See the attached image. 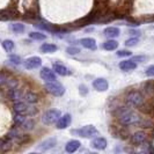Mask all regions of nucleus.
I'll list each match as a JSON object with an SVG mask.
<instances>
[{
    "instance_id": "obj_35",
    "label": "nucleus",
    "mask_w": 154,
    "mask_h": 154,
    "mask_svg": "<svg viewBox=\"0 0 154 154\" xmlns=\"http://www.w3.org/2000/svg\"><path fill=\"white\" fill-rule=\"evenodd\" d=\"M132 60H134V62H137V60H139V62H144V60H146V57H145V56H137V57H133Z\"/></svg>"
},
{
    "instance_id": "obj_9",
    "label": "nucleus",
    "mask_w": 154,
    "mask_h": 154,
    "mask_svg": "<svg viewBox=\"0 0 154 154\" xmlns=\"http://www.w3.org/2000/svg\"><path fill=\"white\" fill-rule=\"evenodd\" d=\"M42 65V59L39 57H30L24 62V67L27 69H37Z\"/></svg>"
},
{
    "instance_id": "obj_7",
    "label": "nucleus",
    "mask_w": 154,
    "mask_h": 154,
    "mask_svg": "<svg viewBox=\"0 0 154 154\" xmlns=\"http://www.w3.org/2000/svg\"><path fill=\"white\" fill-rule=\"evenodd\" d=\"M41 78L45 81V82H50V81H56L57 78H56V73H54L52 69H48V67H43L41 69V73H39Z\"/></svg>"
},
{
    "instance_id": "obj_23",
    "label": "nucleus",
    "mask_w": 154,
    "mask_h": 154,
    "mask_svg": "<svg viewBox=\"0 0 154 154\" xmlns=\"http://www.w3.org/2000/svg\"><path fill=\"white\" fill-rule=\"evenodd\" d=\"M22 126V129L24 131H30L34 129V126H35V123H34V121L31 119V118H28V119H26V122L21 125Z\"/></svg>"
},
{
    "instance_id": "obj_19",
    "label": "nucleus",
    "mask_w": 154,
    "mask_h": 154,
    "mask_svg": "<svg viewBox=\"0 0 154 154\" xmlns=\"http://www.w3.org/2000/svg\"><path fill=\"white\" fill-rule=\"evenodd\" d=\"M54 71H56V73L59 75H69L71 74V71L66 66H64L62 64H57V63L54 64Z\"/></svg>"
},
{
    "instance_id": "obj_27",
    "label": "nucleus",
    "mask_w": 154,
    "mask_h": 154,
    "mask_svg": "<svg viewBox=\"0 0 154 154\" xmlns=\"http://www.w3.org/2000/svg\"><path fill=\"white\" fill-rule=\"evenodd\" d=\"M29 36H30V38L36 39V41H44V39L46 38V35L42 34V32H36V31L30 32V34H29Z\"/></svg>"
},
{
    "instance_id": "obj_4",
    "label": "nucleus",
    "mask_w": 154,
    "mask_h": 154,
    "mask_svg": "<svg viewBox=\"0 0 154 154\" xmlns=\"http://www.w3.org/2000/svg\"><path fill=\"white\" fill-rule=\"evenodd\" d=\"M46 91L52 94L54 96H62L65 93V87L58 82V81H50V82H45Z\"/></svg>"
},
{
    "instance_id": "obj_3",
    "label": "nucleus",
    "mask_w": 154,
    "mask_h": 154,
    "mask_svg": "<svg viewBox=\"0 0 154 154\" xmlns=\"http://www.w3.org/2000/svg\"><path fill=\"white\" fill-rule=\"evenodd\" d=\"M73 134H77L79 137H84V138H92L95 134H97V130L95 126L93 125H86L77 130H72Z\"/></svg>"
},
{
    "instance_id": "obj_1",
    "label": "nucleus",
    "mask_w": 154,
    "mask_h": 154,
    "mask_svg": "<svg viewBox=\"0 0 154 154\" xmlns=\"http://www.w3.org/2000/svg\"><path fill=\"white\" fill-rule=\"evenodd\" d=\"M118 117L121 123L124 125H139L143 121L137 114H134L132 110L129 108H122L118 110Z\"/></svg>"
},
{
    "instance_id": "obj_17",
    "label": "nucleus",
    "mask_w": 154,
    "mask_h": 154,
    "mask_svg": "<svg viewBox=\"0 0 154 154\" xmlns=\"http://www.w3.org/2000/svg\"><path fill=\"white\" fill-rule=\"evenodd\" d=\"M146 141V134L144 132L139 131L136 132L133 136H132V143L136 144V145H141Z\"/></svg>"
},
{
    "instance_id": "obj_15",
    "label": "nucleus",
    "mask_w": 154,
    "mask_h": 154,
    "mask_svg": "<svg viewBox=\"0 0 154 154\" xmlns=\"http://www.w3.org/2000/svg\"><path fill=\"white\" fill-rule=\"evenodd\" d=\"M80 43L81 45L86 48V49H89V50H96V42L94 38H89V37H86V38L80 39Z\"/></svg>"
},
{
    "instance_id": "obj_8",
    "label": "nucleus",
    "mask_w": 154,
    "mask_h": 154,
    "mask_svg": "<svg viewBox=\"0 0 154 154\" xmlns=\"http://www.w3.org/2000/svg\"><path fill=\"white\" fill-rule=\"evenodd\" d=\"M93 87L99 92H106V91H108L109 84L104 78H97L93 81Z\"/></svg>"
},
{
    "instance_id": "obj_16",
    "label": "nucleus",
    "mask_w": 154,
    "mask_h": 154,
    "mask_svg": "<svg viewBox=\"0 0 154 154\" xmlns=\"http://www.w3.org/2000/svg\"><path fill=\"white\" fill-rule=\"evenodd\" d=\"M80 145L81 144H80L79 140H69V143L66 144V146H65V149H66L67 153H74L79 149Z\"/></svg>"
},
{
    "instance_id": "obj_25",
    "label": "nucleus",
    "mask_w": 154,
    "mask_h": 154,
    "mask_svg": "<svg viewBox=\"0 0 154 154\" xmlns=\"http://www.w3.org/2000/svg\"><path fill=\"white\" fill-rule=\"evenodd\" d=\"M11 28L16 34H21V32L24 31V24H22V23H13L11 26Z\"/></svg>"
},
{
    "instance_id": "obj_34",
    "label": "nucleus",
    "mask_w": 154,
    "mask_h": 154,
    "mask_svg": "<svg viewBox=\"0 0 154 154\" xmlns=\"http://www.w3.org/2000/svg\"><path fill=\"white\" fill-rule=\"evenodd\" d=\"M79 92H80L81 95H86V94L88 93V89H87V87H86V86L80 85L79 86Z\"/></svg>"
},
{
    "instance_id": "obj_14",
    "label": "nucleus",
    "mask_w": 154,
    "mask_h": 154,
    "mask_svg": "<svg viewBox=\"0 0 154 154\" xmlns=\"http://www.w3.org/2000/svg\"><path fill=\"white\" fill-rule=\"evenodd\" d=\"M103 34L106 37L108 38H115V37H118L119 34H121V30L117 28V27H107L104 30H103Z\"/></svg>"
},
{
    "instance_id": "obj_5",
    "label": "nucleus",
    "mask_w": 154,
    "mask_h": 154,
    "mask_svg": "<svg viewBox=\"0 0 154 154\" xmlns=\"http://www.w3.org/2000/svg\"><path fill=\"white\" fill-rule=\"evenodd\" d=\"M126 102L132 107H140L144 103V96L140 92L132 91L126 96Z\"/></svg>"
},
{
    "instance_id": "obj_33",
    "label": "nucleus",
    "mask_w": 154,
    "mask_h": 154,
    "mask_svg": "<svg viewBox=\"0 0 154 154\" xmlns=\"http://www.w3.org/2000/svg\"><path fill=\"white\" fill-rule=\"evenodd\" d=\"M145 74H146L147 77H154V65H152V66H148V67H147Z\"/></svg>"
},
{
    "instance_id": "obj_32",
    "label": "nucleus",
    "mask_w": 154,
    "mask_h": 154,
    "mask_svg": "<svg viewBox=\"0 0 154 154\" xmlns=\"http://www.w3.org/2000/svg\"><path fill=\"white\" fill-rule=\"evenodd\" d=\"M117 57H129V56H131V52L130 51H128V50H119L118 52H117Z\"/></svg>"
},
{
    "instance_id": "obj_2",
    "label": "nucleus",
    "mask_w": 154,
    "mask_h": 154,
    "mask_svg": "<svg viewBox=\"0 0 154 154\" xmlns=\"http://www.w3.org/2000/svg\"><path fill=\"white\" fill-rule=\"evenodd\" d=\"M60 116H62L60 110H58V109H50V110H48V111H45L43 114L42 122H43V124H46V125L57 123V121L60 118Z\"/></svg>"
},
{
    "instance_id": "obj_31",
    "label": "nucleus",
    "mask_w": 154,
    "mask_h": 154,
    "mask_svg": "<svg viewBox=\"0 0 154 154\" xmlns=\"http://www.w3.org/2000/svg\"><path fill=\"white\" fill-rule=\"evenodd\" d=\"M137 43H138V38H137V37H133V38L128 39V41L125 42V45L126 46H134Z\"/></svg>"
},
{
    "instance_id": "obj_24",
    "label": "nucleus",
    "mask_w": 154,
    "mask_h": 154,
    "mask_svg": "<svg viewBox=\"0 0 154 154\" xmlns=\"http://www.w3.org/2000/svg\"><path fill=\"white\" fill-rule=\"evenodd\" d=\"M2 48L7 51V52H12L13 49H14V42L11 41V39H5L2 42Z\"/></svg>"
},
{
    "instance_id": "obj_6",
    "label": "nucleus",
    "mask_w": 154,
    "mask_h": 154,
    "mask_svg": "<svg viewBox=\"0 0 154 154\" xmlns=\"http://www.w3.org/2000/svg\"><path fill=\"white\" fill-rule=\"evenodd\" d=\"M13 110H14V112H15V114H22V115H26V116L27 115L31 116L36 112V109L35 108L29 107V106H27L26 103H23V102H19V101L14 103Z\"/></svg>"
},
{
    "instance_id": "obj_21",
    "label": "nucleus",
    "mask_w": 154,
    "mask_h": 154,
    "mask_svg": "<svg viewBox=\"0 0 154 154\" xmlns=\"http://www.w3.org/2000/svg\"><path fill=\"white\" fill-rule=\"evenodd\" d=\"M117 46H118L117 41L110 38V39H108L107 42H104V43H103L102 48H103L104 50H107V51H114V50H116V49H117Z\"/></svg>"
},
{
    "instance_id": "obj_10",
    "label": "nucleus",
    "mask_w": 154,
    "mask_h": 154,
    "mask_svg": "<svg viewBox=\"0 0 154 154\" xmlns=\"http://www.w3.org/2000/svg\"><path fill=\"white\" fill-rule=\"evenodd\" d=\"M56 144H57V139L56 138H48L46 140L42 141L39 144L38 149L41 152H46V151H50L51 148H54L56 146Z\"/></svg>"
},
{
    "instance_id": "obj_18",
    "label": "nucleus",
    "mask_w": 154,
    "mask_h": 154,
    "mask_svg": "<svg viewBox=\"0 0 154 154\" xmlns=\"http://www.w3.org/2000/svg\"><path fill=\"white\" fill-rule=\"evenodd\" d=\"M92 147H94L95 149H100V151H102V149H104V148L107 147V140H106L104 138H102V137L94 139V140L92 141Z\"/></svg>"
},
{
    "instance_id": "obj_26",
    "label": "nucleus",
    "mask_w": 154,
    "mask_h": 154,
    "mask_svg": "<svg viewBox=\"0 0 154 154\" xmlns=\"http://www.w3.org/2000/svg\"><path fill=\"white\" fill-rule=\"evenodd\" d=\"M26 115H22V114H15V116H14V123H15V125H19V126H21L24 122H26V117H24Z\"/></svg>"
},
{
    "instance_id": "obj_20",
    "label": "nucleus",
    "mask_w": 154,
    "mask_h": 154,
    "mask_svg": "<svg viewBox=\"0 0 154 154\" xmlns=\"http://www.w3.org/2000/svg\"><path fill=\"white\" fill-rule=\"evenodd\" d=\"M57 50H58V46L51 44V43H44V44L41 45V51L44 52V54H52Z\"/></svg>"
},
{
    "instance_id": "obj_13",
    "label": "nucleus",
    "mask_w": 154,
    "mask_h": 154,
    "mask_svg": "<svg viewBox=\"0 0 154 154\" xmlns=\"http://www.w3.org/2000/svg\"><path fill=\"white\" fill-rule=\"evenodd\" d=\"M118 67L122 69V71H133V69H137V63L134 60H123L118 64Z\"/></svg>"
},
{
    "instance_id": "obj_11",
    "label": "nucleus",
    "mask_w": 154,
    "mask_h": 154,
    "mask_svg": "<svg viewBox=\"0 0 154 154\" xmlns=\"http://www.w3.org/2000/svg\"><path fill=\"white\" fill-rule=\"evenodd\" d=\"M71 121H72V117H71L69 114L60 116V118H59V119L57 121V123H56V128H57V129H59V130L66 129V128H69V126Z\"/></svg>"
},
{
    "instance_id": "obj_28",
    "label": "nucleus",
    "mask_w": 154,
    "mask_h": 154,
    "mask_svg": "<svg viewBox=\"0 0 154 154\" xmlns=\"http://www.w3.org/2000/svg\"><path fill=\"white\" fill-rule=\"evenodd\" d=\"M11 145H12V143H11V139H2L1 140V144H0V147H1V151L2 152H6L7 149L11 148Z\"/></svg>"
},
{
    "instance_id": "obj_30",
    "label": "nucleus",
    "mask_w": 154,
    "mask_h": 154,
    "mask_svg": "<svg viewBox=\"0 0 154 154\" xmlns=\"http://www.w3.org/2000/svg\"><path fill=\"white\" fill-rule=\"evenodd\" d=\"M9 60L13 63V64H15V65H21V64H22L21 58H20L19 56H15V54H12V56L9 57Z\"/></svg>"
},
{
    "instance_id": "obj_22",
    "label": "nucleus",
    "mask_w": 154,
    "mask_h": 154,
    "mask_svg": "<svg viewBox=\"0 0 154 154\" xmlns=\"http://www.w3.org/2000/svg\"><path fill=\"white\" fill-rule=\"evenodd\" d=\"M24 100L27 101L28 103H30V104H34V103H36L37 101H38V96L35 94V93L32 92H28L24 94V97H23Z\"/></svg>"
},
{
    "instance_id": "obj_29",
    "label": "nucleus",
    "mask_w": 154,
    "mask_h": 154,
    "mask_svg": "<svg viewBox=\"0 0 154 154\" xmlns=\"http://www.w3.org/2000/svg\"><path fill=\"white\" fill-rule=\"evenodd\" d=\"M66 52H67L69 54L74 56V54H80V49H79V48H75V46H69V48H67V50H66Z\"/></svg>"
},
{
    "instance_id": "obj_12",
    "label": "nucleus",
    "mask_w": 154,
    "mask_h": 154,
    "mask_svg": "<svg viewBox=\"0 0 154 154\" xmlns=\"http://www.w3.org/2000/svg\"><path fill=\"white\" fill-rule=\"evenodd\" d=\"M8 96H9V99L12 101H20L21 99L24 97V95H23V93L21 89H19L17 87H13V88H9V91H8Z\"/></svg>"
}]
</instances>
